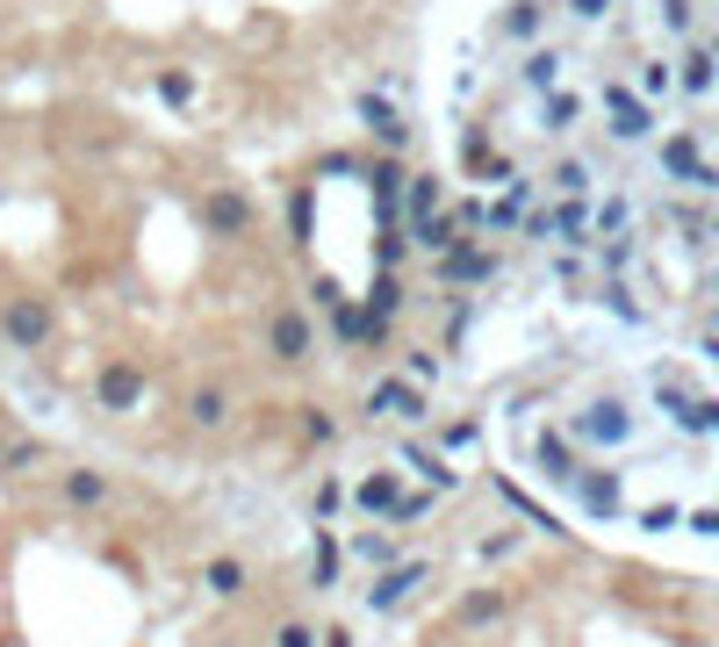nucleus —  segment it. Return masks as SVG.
I'll return each mask as SVG.
<instances>
[{
    "label": "nucleus",
    "mask_w": 719,
    "mask_h": 647,
    "mask_svg": "<svg viewBox=\"0 0 719 647\" xmlns=\"http://www.w3.org/2000/svg\"><path fill=\"white\" fill-rule=\"evenodd\" d=\"M0 339L15 345V353H44L58 339V309L44 295H15V303H0Z\"/></svg>",
    "instance_id": "nucleus-1"
},
{
    "label": "nucleus",
    "mask_w": 719,
    "mask_h": 647,
    "mask_svg": "<svg viewBox=\"0 0 719 647\" xmlns=\"http://www.w3.org/2000/svg\"><path fill=\"white\" fill-rule=\"evenodd\" d=\"M144 396H152V375H144L138 360H102V375H94V403H102V410L130 417Z\"/></svg>",
    "instance_id": "nucleus-2"
},
{
    "label": "nucleus",
    "mask_w": 719,
    "mask_h": 647,
    "mask_svg": "<svg viewBox=\"0 0 719 647\" xmlns=\"http://www.w3.org/2000/svg\"><path fill=\"white\" fill-rule=\"evenodd\" d=\"M195 216H202L209 238H245V231L259 223V209H252V195H245V188H209Z\"/></svg>",
    "instance_id": "nucleus-3"
},
{
    "label": "nucleus",
    "mask_w": 719,
    "mask_h": 647,
    "mask_svg": "<svg viewBox=\"0 0 719 647\" xmlns=\"http://www.w3.org/2000/svg\"><path fill=\"white\" fill-rule=\"evenodd\" d=\"M432 273H439V289H482V281L497 273V252L475 245V238H461V245H446V252L432 259Z\"/></svg>",
    "instance_id": "nucleus-4"
},
{
    "label": "nucleus",
    "mask_w": 719,
    "mask_h": 647,
    "mask_svg": "<svg viewBox=\"0 0 719 647\" xmlns=\"http://www.w3.org/2000/svg\"><path fill=\"white\" fill-rule=\"evenodd\" d=\"M425 576H432V568L417 562V554H403V562H389V568L375 576V590H367V612H381V619H389L396 604H411V597L425 590Z\"/></svg>",
    "instance_id": "nucleus-5"
},
{
    "label": "nucleus",
    "mask_w": 719,
    "mask_h": 647,
    "mask_svg": "<svg viewBox=\"0 0 719 647\" xmlns=\"http://www.w3.org/2000/svg\"><path fill=\"white\" fill-rule=\"evenodd\" d=\"M309 345H317V324H309V309H274V317H267V353H274L281 367H303Z\"/></svg>",
    "instance_id": "nucleus-6"
},
{
    "label": "nucleus",
    "mask_w": 719,
    "mask_h": 647,
    "mask_svg": "<svg viewBox=\"0 0 719 647\" xmlns=\"http://www.w3.org/2000/svg\"><path fill=\"white\" fill-rule=\"evenodd\" d=\"M353 108H360V122H367V137H375L381 152H411V122H403V108L396 102H381V94H353Z\"/></svg>",
    "instance_id": "nucleus-7"
},
{
    "label": "nucleus",
    "mask_w": 719,
    "mask_h": 647,
    "mask_svg": "<svg viewBox=\"0 0 719 647\" xmlns=\"http://www.w3.org/2000/svg\"><path fill=\"white\" fill-rule=\"evenodd\" d=\"M367 410H375V417H403V425H417V417L432 410V396H425V381L389 375V381H375V389H367Z\"/></svg>",
    "instance_id": "nucleus-8"
},
{
    "label": "nucleus",
    "mask_w": 719,
    "mask_h": 647,
    "mask_svg": "<svg viewBox=\"0 0 719 647\" xmlns=\"http://www.w3.org/2000/svg\"><path fill=\"white\" fill-rule=\"evenodd\" d=\"M576 432H582L590 446H618L626 432H634V417H626V403H618V396H598V403H582Z\"/></svg>",
    "instance_id": "nucleus-9"
},
{
    "label": "nucleus",
    "mask_w": 719,
    "mask_h": 647,
    "mask_svg": "<svg viewBox=\"0 0 719 647\" xmlns=\"http://www.w3.org/2000/svg\"><path fill=\"white\" fill-rule=\"evenodd\" d=\"M411 490V482L396 475V468H375V475H360L353 482V504H360V518H375V526H389V511H396V496Z\"/></svg>",
    "instance_id": "nucleus-10"
},
{
    "label": "nucleus",
    "mask_w": 719,
    "mask_h": 647,
    "mask_svg": "<svg viewBox=\"0 0 719 647\" xmlns=\"http://www.w3.org/2000/svg\"><path fill=\"white\" fill-rule=\"evenodd\" d=\"M188 425L195 432H223V425H231V389H223V381H195V389H188Z\"/></svg>",
    "instance_id": "nucleus-11"
},
{
    "label": "nucleus",
    "mask_w": 719,
    "mask_h": 647,
    "mask_svg": "<svg viewBox=\"0 0 719 647\" xmlns=\"http://www.w3.org/2000/svg\"><path fill=\"white\" fill-rule=\"evenodd\" d=\"M58 496H66L72 511H94V504H108V475H102V468H66Z\"/></svg>",
    "instance_id": "nucleus-12"
},
{
    "label": "nucleus",
    "mask_w": 719,
    "mask_h": 647,
    "mask_svg": "<svg viewBox=\"0 0 719 647\" xmlns=\"http://www.w3.org/2000/svg\"><path fill=\"white\" fill-rule=\"evenodd\" d=\"M540 22H547V8H540V0H511V8L497 15V36H504V44H532V36H540Z\"/></svg>",
    "instance_id": "nucleus-13"
},
{
    "label": "nucleus",
    "mask_w": 719,
    "mask_h": 647,
    "mask_svg": "<svg viewBox=\"0 0 719 647\" xmlns=\"http://www.w3.org/2000/svg\"><path fill=\"white\" fill-rule=\"evenodd\" d=\"M662 166H669V173H684V180H705V188L719 180V173L698 158V137H669V144H662Z\"/></svg>",
    "instance_id": "nucleus-14"
},
{
    "label": "nucleus",
    "mask_w": 719,
    "mask_h": 647,
    "mask_svg": "<svg viewBox=\"0 0 719 647\" xmlns=\"http://www.w3.org/2000/svg\"><path fill=\"white\" fill-rule=\"evenodd\" d=\"M604 116H612L618 137H648V108H640L626 86H604Z\"/></svg>",
    "instance_id": "nucleus-15"
},
{
    "label": "nucleus",
    "mask_w": 719,
    "mask_h": 647,
    "mask_svg": "<svg viewBox=\"0 0 719 647\" xmlns=\"http://www.w3.org/2000/svg\"><path fill=\"white\" fill-rule=\"evenodd\" d=\"M158 102H166V108H180V116H188V108H195V94H202V80H195V72L188 66H158Z\"/></svg>",
    "instance_id": "nucleus-16"
},
{
    "label": "nucleus",
    "mask_w": 719,
    "mask_h": 647,
    "mask_svg": "<svg viewBox=\"0 0 719 647\" xmlns=\"http://www.w3.org/2000/svg\"><path fill=\"white\" fill-rule=\"evenodd\" d=\"M411 245H425V252L439 259L446 245H461V223H453V216H439V209H432V216H411Z\"/></svg>",
    "instance_id": "nucleus-17"
},
{
    "label": "nucleus",
    "mask_w": 719,
    "mask_h": 647,
    "mask_svg": "<svg viewBox=\"0 0 719 647\" xmlns=\"http://www.w3.org/2000/svg\"><path fill=\"white\" fill-rule=\"evenodd\" d=\"M576 496H582V511H590V518H618V496H626V490H618L612 475H576Z\"/></svg>",
    "instance_id": "nucleus-18"
},
{
    "label": "nucleus",
    "mask_w": 719,
    "mask_h": 647,
    "mask_svg": "<svg viewBox=\"0 0 719 647\" xmlns=\"http://www.w3.org/2000/svg\"><path fill=\"white\" fill-rule=\"evenodd\" d=\"M504 612H511V604H504V590H468L461 612H453V626H497Z\"/></svg>",
    "instance_id": "nucleus-19"
},
{
    "label": "nucleus",
    "mask_w": 719,
    "mask_h": 647,
    "mask_svg": "<svg viewBox=\"0 0 719 647\" xmlns=\"http://www.w3.org/2000/svg\"><path fill=\"white\" fill-rule=\"evenodd\" d=\"M403 460H411L417 475H425V490H439V496H453V468H446V454H432V446H403Z\"/></svg>",
    "instance_id": "nucleus-20"
},
{
    "label": "nucleus",
    "mask_w": 719,
    "mask_h": 647,
    "mask_svg": "<svg viewBox=\"0 0 719 647\" xmlns=\"http://www.w3.org/2000/svg\"><path fill=\"white\" fill-rule=\"evenodd\" d=\"M309 554H317V562H309V583H317V590H331V583L345 576V546L331 540V532H317V546H309Z\"/></svg>",
    "instance_id": "nucleus-21"
},
{
    "label": "nucleus",
    "mask_w": 719,
    "mask_h": 647,
    "mask_svg": "<svg viewBox=\"0 0 719 647\" xmlns=\"http://www.w3.org/2000/svg\"><path fill=\"white\" fill-rule=\"evenodd\" d=\"M202 583H209L216 597H238V590H245V562H238V554H209V562H202Z\"/></svg>",
    "instance_id": "nucleus-22"
},
{
    "label": "nucleus",
    "mask_w": 719,
    "mask_h": 647,
    "mask_svg": "<svg viewBox=\"0 0 719 647\" xmlns=\"http://www.w3.org/2000/svg\"><path fill=\"white\" fill-rule=\"evenodd\" d=\"M345 504H353V482H339V475L309 490V518H317V526H331V518H339Z\"/></svg>",
    "instance_id": "nucleus-23"
},
{
    "label": "nucleus",
    "mask_w": 719,
    "mask_h": 647,
    "mask_svg": "<svg viewBox=\"0 0 719 647\" xmlns=\"http://www.w3.org/2000/svg\"><path fill=\"white\" fill-rule=\"evenodd\" d=\"M345 554H360L367 568H389V562H403V554H396V540H389V526H367L353 546H345Z\"/></svg>",
    "instance_id": "nucleus-24"
},
{
    "label": "nucleus",
    "mask_w": 719,
    "mask_h": 647,
    "mask_svg": "<svg viewBox=\"0 0 719 647\" xmlns=\"http://www.w3.org/2000/svg\"><path fill=\"white\" fill-rule=\"evenodd\" d=\"M482 223H490V231H526V188L497 195V202L482 209Z\"/></svg>",
    "instance_id": "nucleus-25"
},
{
    "label": "nucleus",
    "mask_w": 719,
    "mask_h": 647,
    "mask_svg": "<svg viewBox=\"0 0 719 647\" xmlns=\"http://www.w3.org/2000/svg\"><path fill=\"white\" fill-rule=\"evenodd\" d=\"M432 504H439V490H403L396 511H389V526H417V518H432Z\"/></svg>",
    "instance_id": "nucleus-26"
},
{
    "label": "nucleus",
    "mask_w": 719,
    "mask_h": 647,
    "mask_svg": "<svg viewBox=\"0 0 719 647\" xmlns=\"http://www.w3.org/2000/svg\"><path fill=\"white\" fill-rule=\"evenodd\" d=\"M432 209H439V180H432V173H417L411 195H403V223H411V216H432Z\"/></svg>",
    "instance_id": "nucleus-27"
},
{
    "label": "nucleus",
    "mask_w": 719,
    "mask_h": 647,
    "mask_svg": "<svg viewBox=\"0 0 719 647\" xmlns=\"http://www.w3.org/2000/svg\"><path fill=\"white\" fill-rule=\"evenodd\" d=\"M540 468H547V482H576V454L554 439H540Z\"/></svg>",
    "instance_id": "nucleus-28"
},
{
    "label": "nucleus",
    "mask_w": 719,
    "mask_h": 647,
    "mask_svg": "<svg viewBox=\"0 0 719 647\" xmlns=\"http://www.w3.org/2000/svg\"><path fill=\"white\" fill-rule=\"evenodd\" d=\"M36 460H44V446H36V439H8V446H0V468H8V475L36 468Z\"/></svg>",
    "instance_id": "nucleus-29"
},
{
    "label": "nucleus",
    "mask_w": 719,
    "mask_h": 647,
    "mask_svg": "<svg viewBox=\"0 0 719 647\" xmlns=\"http://www.w3.org/2000/svg\"><path fill=\"white\" fill-rule=\"evenodd\" d=\"M295 425H303V446H331V439H339V425H331L325 410H303Z\"/></svg>",
    "instance_id": "nucleus-30"
},
{
    "label": "nucleus",
    "mask_w": 719,
    "mask_h": 647,
    "mask_svg": "<svg viewBox=\"0 0 719 647\" xmlns=\"http://www.w3.org/2000/svg\"><path fill=\"white\" fill-rule=\"evenodd\" d=\"M468 173H475V180H511V158H497V152H468Z\"/></svg>",
    "instance_id": "nucleus-31"
},
{
    "label": "nucleus",
    "mask_w": 719,
    "mask_h": 647,
    "mask_svg": "<svg viewBox=\"0 0 719 647\" xmlns=\"http://www.w3.org/2000/svg\"><path fill=\"white\" fill-rule=\"evenodd\" d=\"M274 647H317V626H309V619H281V626H274Z\"/></svg>",
    "instance_id": "nucleus-32"
},
{
    "label": "nucleus",
    "mask_w": 719,
    "mask_h": 647,
    "mask_svg": "<svg viewBox=\"0 0 719 647\" xmlns=\"http://www.w3.org/2000/svg\"><path fill=\"white\" fill-rule=\"evenodd\" d=\"M554 188H562V195H590V173H582V158H562V166H554Z\"/></svg>",
    "instance_id": "nucleus-33"
},
{
    "label": "nucleus",
    "mask_w": 719,
    "mask_h": 647,
    "mask_svg": "<svg viewBox=\"0 0 719 647\" xmlns=\"http://www.w3.org/2000/svg\"><path fill=\"white\" fill-rule=\"evenodd\" d=\"M684 86H691V94H712V58H705V51L684 58Z\"/></svg>",
    "instance_id": "nucleus-34"
},
{
    "label": "nucleus",
    "mask_w": 719,
    "mask_h": 647,
    "mask_svg": "<svg viewBox=\"0 0 719 647\" xmlns=\"http://www.w3.org/2000/svg\"><path fill=\"white\" fill-rule=\"evenodd\" d=\"M554 72H562V58H554V51H532L526 58V86H554Z\"/></svg>",
    "instance_id": "nucleus-35"
},
{
    "label": "nucleus",
    "mask_w": 719,
    "mask_h": 647,
    "mask_svg": "<svg viewBox=\"0 0 719 647\" xmlns=\"http://www.w3.org/2000/svg\"><path fill=\"white\" fill-rule=\"evenodd\" d=\"M576 116H582V102H576V94H547V122H554V130H568Z\"/></svg>",
    "instance_id": "nucleus-36"
},
{
    "label": "nucleus",
    "mask_w": 719,
    "mask_h": 647,
    "mask_svg": "<svg viewBox=\"0 0 719 647\" xmlns=\"http://www.w3.org/2000/svg\"><path fill=\"white\" fill-rule=\"evenodd\" d=\"M504 554H518V532H490V540L475 546V562H504Z\"/></svg>",
    "instance_id": "nucleus-37"
},
{
    "label": "nucleus",
    "mask_w": 719,
    "mask_h": 647,
    "mask_svg": "<svg viewBox=\"0 0 719 647\" xmlns=\"http://www.w3.org/2000/svg\"><path fill=\"white\" fill-rule=\"evenodd\" d=\"M626 216H634V202H626V195H618V202H598V223H604V231H626Z\"/></svg>",
    "instance_id": "nucleus-38"
},
{
    "label": "nucleus",
    "mask_w": 719,
    "mask_h": 647,
    "mask_svg": "<svg viewBox=\"0 0 719 647\" xmlns=\"http://www.w3.org/2000/svg\"><path fill=\"white\" fill-rule=\"evenodd\" d=\"M640 526H648V532H669V526H676V504H655V511L640 518Z\"/></svg>",
    "instance_id": "nucleus-39"
},
{
    "label": "nucleus",
    "mask_w": 719,
    "mask_h": 647,
    "mask_svg": "<svg viewBox=\"0 0 719 647\" xmlns=\"http://www.w3.org/2000/svg\"><path fill=\"white\" fill-rule=\"evenodd\" d=\"M439 446H475V417H461V425H446Z\"/></svg>",
    "instance_id": "nucleus-40"
},
{
    "label": "nucleus",
    "mask_w": 719,
    "mask_h": 647,
    "mask_svg": "<svg viewBox=\"0 0 719 647\" xmlns=\"http://www.w3.org/2000/svg\"><path fill=\"white\" fill-rule=\"evenodd\" d=\"M317 647H353V633H345V626H331V633H317Z\"/></svg>",
    "instance_id": "nucleus-41"
},
{
    "label": "nucleus",
    "mask_w": 719,
    "mask_h": 647,
    "mask_svg": "<svg viewBox=\"0 0 719 647\" xmlns=\"http://www.w3.org/2000/svg\"><path fill=\"white\" fill-rule=\"evenodd\" d=\"M568 8H576V15L590 22V15H604V8H612V0H568Z\"/></svg>",
    "instance_id": "nucleus-42"
}]
</instances>
